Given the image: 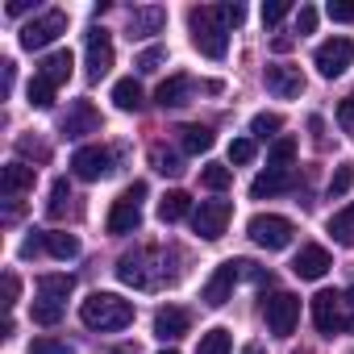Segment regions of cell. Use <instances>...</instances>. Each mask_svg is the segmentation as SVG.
I'll use <instances>...</instances> for the list:
<instances>
[{"mask_svg":"<svg viewBox=\"0 0 354 354\" xmlns=\"http://www.w3.org/2000/svg\"><path fill=\"white\" fill-rule=\"evenodd\" d=\"M117 279L129 288H162L175 279V271H167V254L158 246H138L117 259Z\"/></svg>","mask_w":354,"mask_h":354,"instance_id":"1","label":"cell"},{"mask_svg":"<svg viewBox=\"0 0 354 354\" xmlns=\"http://www.w3.org/2000/svg\"><path fill=\"white\" fill-rule=\"evenodd\" d=\"M80 321L88 329H100V333H117L125 325H133V304L121 300L117 292H92L84 304H80Z\"/></svg>","mask_w":354,"mask_h":354,"instance_id":"2","label":"cell"},{"mask_svg":"<svg viewBox=\"0 0 354 354\" xmlns=\"http://www.w3.org/2000/svg\"><path fill=\"white\" fill-rule=\"evenodd\" d=\"M188 30H192V46L205 59H225L230 55V30L221 26L217 9H192L188 13Z\"/></svg>","mask_w":354,"mask_h":354,"instance_id":"3","label":"cell"},{"mask_svg":"<svg viewBox=\"0 0 354 354\" xmlns=\"http://www.w3.org/2000/svg\"><path fill=\"white\" fill-rule=\"evenodd\" d=\"M142 196H146V184L138 180V184H129L117 201H113V209H109V234H138L142 230Z\"/></svg>","mask_w":354,"mask_h":354,"instance_id":"4","label":"cell"},{"mask_svg":"<svg viewBox=\"0 0 354 354\" xmlns=\"http://www.w3.org/2000/svg\"><path fill=\"white\" fill-rule=\"evenodd\" d=\"M246 234H250V242L263 246V250H283V246H292L296 225H292L288 217H279V213H259V217H250Z\"/></svg>","mask_w":354,"mask_h":354,"instance_id":"5","label":"cell"},{"mask_svg":"<svg viewBox=\"0 0 354 354\" xmlns=\"http://www.w3.org/2000/svg\"><path fill=\"white\" fill-rule=\"evenodd\" d=\"M313 325H317L325 337L354 329V321H350V313H346V296H337V292H329V288L317 292V296H313Z\"/></svg>","mask_w":354,"mask_h":354,"instance_id":"6","label":"cell"},{"mask_svg":"<svg viewBox=\"0 0 354 354\" xmlns=\"http://www.w3.org/2000/svg\"><path fill=\"white\" fill-rule=\"evenodd\" d=\"M263 317H267V329L275 337H292L296 333V321H300V300L292 292H271L263 300Z\"/></svg>","mask_w":354,"mask_h":354,"instance_id":"7","label":"cell"},{"mask_svg":"<svg viewBox=\"0 0 354 354\" xmlns=\"http://www.w3.org/2000/svg\"><path fill=\"white\" fill-rule=\"evenodd\" d=\"M84 63H88V80L100 84L109 71H113V38L104 26H92L88 38H84Z\"/></svg>","mask_w":354,"mask_h":354,"instance_id":"8","label":"cell"},{"mask_svg":"<svg viewBox=\"0 0 354 354\" xmlns=\"http://www.w3.org/2000/svg\"><path fill=\"white\" fill-rule=\"evenodd\" d=\"M59 34H67V13L50 9V13L34 17V21L21 30V50H46V46H50Z\"/></svg>","mask_w":354,"mask_h":354,"instance_id":"9","label":"cell"},{"mask_svg":"<svg viewBox=\"0 0 354 354\" xmlns=\"http://www.w3.org/2000/svg\"><path fill=\"white\" fill-rule=\"evenodd\" d=\"M313 63H317V71H321L325 80H337V75H346L350 63H354V42H350V38H329V42L317 46Z\"/></svg>","mask_w":354,"mask_h":354,"instance_id":"10","label":"cell"},{"mask_svg":"<svg viewBox=\"0 0 354 354\" xmlns=\"http://www.w3.org/2000/svg\"><path fill=\"white\" fill-rule=\"evenodd\" d=\"M230 217H234V205H230V201H201V209H192V230H196L205 242H217V238L225 234Z\"/></svg>","mask_w":354,"mask_h":354,"instance_id":"11","label":"cell"},{"mask_svg":"<svg viewBox=\"0 0 354 354\" xmlns=\"http://www.w3.org/2000/svg\"><path fill=\"white\" fill-rule=\"evenodd\" d=\"M242 279V259H230V263H221L213 275H209V283L201 288V300L209 304V308H221L230 296H234V283Z\"/></svg>","mask_w":354,"mask_h":354,"instance_id":"12","label":"cell"},{"mask_svg":"<svg viewBox=\"0 0 354 354\" xmlns=\"http://www.w3.org/2000/svg\"><path fill=\"white\" fill-rule=\"evenodd\" d=\"M71 171L80 175V180L96 184V180H104V175L113 171V154H109L104 146H80V150L71 154Z\"/></svg>","mask_w":354,"mask_h":354,"instance_id":"13","label":"cell"},{"mask_svg":"<svg viewBox=\"0 0 354 354\" xmlns=\"http://www.w3.org/2000/svg\"><path fill=\"white\" fill-rule=\"evenodd\" d=\"M267 92H275L279 100H296L300 92H304V75H300V67H288V63H275V67H267Z\"/></svg>","mask_w":354,"mask_h":354,"instance_id":"14","label":"cell"},{"mask_svg":"<svg viewBox=\"0 0 354 354\" xmlns=\"http://www.w3.org/2000/svg\"><path fill=\"white\" fill-rule=\"evenodd\" d=\"M188 329H192V317H188V308H175V304H167V308H158V313H154V337H158V342H180Z\"/></svg>","mask_w":354,"mask_h":354,"instance_id":"15","label":"cell"},{"mask_svg":"<svg viewBox=\"0 0 354 354\" xmlns=\"http://www.w3.org/2000/svg\"><path fill=\"white\" fill-rule=\"evenodd\" d=\"M96 129H100V113L92 109V100H71V109L63 117V133L84 138V133H96Z\"/></svg>","mask_w":354,"mask_h":354,"instance_id":"16","label":"cell"},{"mask_svg":"<svg viewBox=\"0 0 354 354\" xmlns=\"http://www.w3.org/2000/svg\"><path fill=\"white\" fill-rule=\"evenodd\" d=\"M329 267H333V259H329L325 246H300V254L292 259V275L296 279H321Z\"/></svg>","mask_w":354,"mask_h":354,"instance_id":"17","label":"cell"},{"mask_svg":"<svg viewBox=\"0 0 354 354\" xmlns=\"http://www.w3.org/2000/svg\"><path fill=\"white\" fill-rule=\"evenodd\" d=\"M34 180H38V171H34L30 162H9L5 171H0V192H5L9 201H17L21 192L34 188Z\"/></svg>","mask_w":354,"mask_h":354,"instance_id":"18","label":"cell"},{"mask_svg":"<svg viewBox=\"0 0 354 354\" xmlns=\"http://www.w3.org/2000/svg\"><path fill=\"white\" fill-rule=\"evenodd\" d=\"M162 26H167V9H158V5H146V9L129 13V38H138V42L162 34Z\"/></svg>","mask_w":354,"mask_h":354,"instance_id":"19","label":"cell"},{"mask_svg":"<svg viewBox=\"0 0 354 354\" xmlns=\"http://www.w3.org/2000/svg\"><path fill=\"white\" fill-rule=\"evenodd\" d=\"M192 80L188 75H171V80H162L158 84V92H154V100H158V109H180V104H188L192 100Z\"/></svg>","mask_w":354,"mask_h":354,"instance_id":"20","label":"cell"},{"mask_svg":"<svg viewBox=\"0 0 354 354\" xmlns=\"http://www.w3.org/2000/svg\"><path fill=\"white\" fill-rule=\"evenodd\" d=\"M71 67H75V59H71V50H50L46 59H42V67H38V75L46 80V84H67L71 80Z\"/></svg>","mask_w":354,"mask_h":354,"instance_id":"21","label":"cell"},{"mask_svg":"<svg viewBox=\"0 0 354 354\" xmlns=\"http://www.w3.org/2000/svg\"><path fill=\"white\" fill-rule=\"evenodd\" d=\"M296 180H292V171H263L259 180L250 184V196L254 201H267V196H279V192H288Z\"/></svg>","mask_w":354,"mask_h":354,"instance_id":"22","label":"cell"},{"mask_svg":"<svg viewBox=\"0 0 354 354\" xmlns=\"http://www.w3.org/2000/svg\"><path fill=\"white\" fill-rule=\"evenodd\" d=\"M184 217H192V196L188 192H167L158 201V221L162 225H175V221H184Z\"/></svg>","mask_w":354,"mask_h":354,"instance_id":"23","label":"cell"},{"mask_svg":"<svg viewBox=\"0 0 354 354\" xmlns=\"http://www.w3.org/2000/svg\"><path fill=\"white\" fill-rule=\"evenodd\" d=\"M113 104L121 109V113H138L142 109V84L129 75V80H117L113 84Z\"/></svg>","mask_w":354,"mask_h":354,"instance_id":"24","label":"cell"},{"mask_svg":"<svg viewBox=\"0 0 354 354\" xmlns=\"http://www.w3.org/2000/svg\"><path fill=\"white\" fill-rule=\"evenodd\" d=\"M292 158H296V138L279 133L267 150V171H292Z\"/></svg>","mask_w":354,"mask_h":354,"instance_id":"25","label":"cell"},{"mask_svg":"<svg viewBox=\"0 0 354 354\" xmlns=\"http://www.w3.org/2000/svg\"><path fill=\"white\" fill-rule=\"evenodd\" d=\"M329 238L337 242V246H354V205H346V209H337L333 217H329Z\"/></svg>","mask_w":354,"mask_h":354,"instance_id":"26","label":"cell"},{"mask_svg":"<svg viewBox=\"0 0 354 354\" xmlns=\"http://www.w3.org/2000/svg\"><path fill=\"white\" fill-rule=\"evenodd\" d=\"M180 146L188 154H205V150H213V129L209 125H180Z\"/></svg>","mask_w":354,"mask_h":354,"instance_id":"27","label":"cell"},{"mask_svg":"<svg viewBox=\"0 0 354 354\" xmlns=\"http://www.w3.org/2000/svg\"><path fill=\"white\" fill-rule=\"evenodd\" d=\"M38 292H42V300L63 304V300L75 292V279H71V275H42V279H38Z\"/></svg>","mask_w":354,"mask_h":354,"instance_id":"28","label":"cell"},{"mask_svg":"<svg viewBox=\"0 0 354 354\" xmlns=\"http://www.w3.org/2000/svg\"><path fill=\"white\" fill-rule=\"evenodd\" d=\"M46 250H50L55 259H63V263H67V259H75V254H80V238H75V234H67V230H50V234H46Z\"/></svg>","mask_w":354,"mask_h":354,"instance_id":"29","label":"cell"},{"mask_svg":"<svg viewBox=\"0 0 354 354\" xmlns=\"http://www.w3.org/2000/svg\"><path fill=\"white\" fill-rule=\"evenodd\" d=\"M234 350V342H230V329H209V333H201V346H196V354H230Z\"/></svg>","mask_w":354,"mask_h":354,"instance_id":"30","label":"cell"},{"mask_svg":"<svg viewBox=\"0 0 354 354\" xmlns=\"http://www.w3.org/2000/svg\"><path fill=\"white\" fill-rule=\"evenodd\" d=\"M150 167H154L158 175H180V171H184L180 154H175V150H167V146H154V150H150Z\"/></svg>","mask_w":354,"mask_h":354,"instance_id":"31","label":"cell"},{"mask_svg":"<svg viewBox=\"0 0 354 354\" xmlns=\"http://www.w3.org/2000/svg\"><path fill=\"white\" fill-rule=\"evenodd\" d=\"M201 184H205V188H213V192H225V188L234 184V171H230V167H221V162H209V167L201 171Z\"/></svg>","mask_w":354,"mask_h":354,"instance_id":"32","label":"cell"},{"mask_svg":"<svg viewBox=\"0 0 354 354\" xmlns=\"http://www.w3.org/2000/svg\"><path fill=\"white\" fill-rule=\"evenodd\" d=\"M26 96H30L34 109H50V104H55V84H46L42 75H34V80L26 84Z\"/></svg>","mask_w":354,"mask_h":354,"instance_id":"33","label":"cell"},{"mask_svg":"<svg viewBox=\"0 0 354 354\" xmlns=\"http://www.w3.org/2000/svg\"><path fill=\"white\" fill-rule=\"evenodd\" d=\"M350 188H354V162H337V167H333V180H329V196L342 201Z\"/></svg>","mask_w":354,"mask_h":354,"instance_id":"34","label":"cell"},{"mask_svg":"<svg viewBox=\"0 0 354 354\" xmlns=\"http://www.w3.org/2000/svg\"><path fill=\"white\" fill-rule=\"evenodd\" d=\"M279 125H283L279 113H254V117H250V133L263 138V142H267V138H279Z\"/></svg>","mask_w":354,"mask_h":354,"instance_id":"35","label":"cell"},{"mask_svg":"<svg viewBox=\"0 0 354 354\" xmlns=\"http://www.w3.org/2000/svg\"><path fill=\"white\" fill-rule=\"evenodd\" d=\"M30 317H34V325H59V321H63V304H55V300H34Z\"/></svg>","mask_w":354,"mask_h":354,"instance_id":"36","label":"cell"},{"mask_svg":"<svg viewBox=\"0 0 354 354\" xmlns=\"http://www.w3.org/2000/svg\"><path fill=\"white\" fill-rule=\"evenodd\" d=\"M162 63H167V50H162V46H146V50H142V55L133 59V67H138L142 75H150V71H158Z\"/></svg>","mask_w":354,"mask_h":354,"instance_id":"37","label":"cell"},{"mask_svg":"<svg viewBox=\"0 0 354 354\" xmlns=\"http://www.w3.org/2000/svg\"><path fill=\"white\" fill-rule=\"evenodd\" d=\"M67 201H71V184L67 180H55L50 184V217H63L67 213Z\"/></svg>","mask_w":354,"mask_h":354,"instance_id":"38","label":"cell"},{"mask_svg":"<svg viewBox=\"0 0 354 354\" xmlns=\"http://www.w3.org/2000/svg\"><path fill=\"white\" fill-rule=\"evenodd\" d=\"M30 354H75L71 342H59V337H34L30 342Z\"/></svg>","mask_w":354,"mask_h":354,"instance_id":"39","label":"cell"},{"mask_svg":"<svg viewBox=\"0 0 354 354\" xmlns=\"http://www.w3.org/2000/svg\"><path fill=\"white\" fill-rule=\"evenodd\" d=\"M288 13H292L288 0H271V5H263V26H279Z\"/></svg>","mask_w":354,"mask_h":354,"instance_id":"40","label":"cell"},{"mask_svg":"<svg viewBox=\"0 0 354 354\" xmlns=\"http://www.w3.org/2000/svg\"><path fill=\"white\" fill-rule=\"evenodd\" d=\"M217 17H221L225 30H234V26L246 21V9H242V5H217Z\"/></svg>","mask_w":354,"mask_h":354,"instance_id":"41","label":"cell"},{"mask_svg":"<svg viewBox=\"0 0 354 354\" xmlns=\"http://www.w3.org/2000/svg\"><path fill=\"white\" fill-rule=\"evenodd\" d=\"M254 158V142L250 138H234L230 142V162H250Z\"/></svg>","mask_w":354,"mask_h":354,"instance_id":"42","label":"cell"},{"mask_svg":"<svg viewBox=\"0 0 354 354\" xmlns=\"http://www.w3.org/2000/svg\"><path fill=\"white\" fill-rule=\"evenodd\" d=\"M325 13H329V21H354V5H350V0H329V5H325Z\"/></svg>","mask_w":354,"mask_h":354,"instance_id":"43","label":"cell"},{"mask_svg":"<svg viewBox=\"0 0 354 354\" xmlns=\"http://www.w3.org/2000/svg\"><path fill=\"white\" fill-rule=\"evenodd\" d=\"M317 30V9L313 5H300V13H296V34L304 38V34H313Z\"/></svg>","mask_w":354,"mask_h":354,"instance_id":"44","label":"cell"},{"mask_svg":"<svg viewBox=\"0 0 354 354\" xmlns=\"http://www.w3.org/2000/svg\"><path fill=\"white\" fill-rule=\"evenodd\" d=\"M337 125H342L346 133H354V96H346V100L337 104Z\"/></svg>","mask_w":354,"mask_h":354,"instance_id":"45","label":"cell"},{"mask_svg":"<svg viewBox=\"0 0 354 354\" xmlns=\"http://www.w3.org/2000/svg\"><path fill=\"white\" fill-rule=\"evenodd\" d=\"M17 150H21V154H34V158H46V154H50L38 138H17Z\"/></svg>","mask_w":354,"mask_h":354,"instance_id":"46","label":"cell"},{"mask_svg":"<svg viewBox=\"0 0 354 354\" xmlns=\"http://www.w3.org/2000/svg\"><path fill=\"white\" fill-rule=\"evenodd\" d=\"M242 275L254 279V283H267V288H271V271H263V267H254V263H246V259H242Z\"/></svg>","mask_w":354,"mask_h":354,"instance_id":"47","label":"cell"},{"mask_svg":"<svg viewBox=\"0 0 354 354\" xmlns=\"http://www.w3.org/2000/svg\"><path fill=\"white\" fill-rule=\"evenodd\" d=\"M17 292H21V283H17V275L9 271V275H5V308H13V304H17Z\"/></svg>","mask_w":354,"mask_h":354,"instance_id":"48","label":"cell"},{"mask_svg":"<svg viewBox=\"0 0 354 354\" xmlns=\"http://www.w3.org/2000/svg\"><path fill=\"white\" fill-rule=\"evenodd\" d=\"M30 9H34V0H9V17H21Z\"/></svg>","mask_w":354,"mask_h":354,"instance_id":"49","label":"cell"},{"mask_svg":"<svg viewBox=\"0 0 354 354\" xmlns=\"http://www.w3.org/2000/svg\"><path fill=\"white\" fill-rule=\"evenodd\" d=\"M292 46H296V38H275V42H271V50H275V55H288Z\"/></svg>","mask_w":354,"mask_h":354,"instance_id":"50","label":"cell"},{"mask_svg":"<svg viewBox=\"0 0 354 354\" xmlns=\"http://www.w3.org/2000/svg\"><path fill=\"white\" fill-rule=\"evenodd\" d=\"M0 67H5V96H9V92H13V75H17V71H13V63H9V59L0 63Z\"/></svg>","mask_w":354,"mask_h":354,"instance_id":"51","label":"cell"},{"mask_svg":"<svg viewBox=\"0 0 354 354\" xmlns=\"http://www.w3.org/2000/svg\"><path fill=\"white\" fill-rule=\"evenodd\" d=\"M109 354H138L133 346H117V350H109Z\"/></svg>","mask_w":354,"mask_h":354,"instance_id":"52","label":"cell"},{"mask_svg":"<svg viewBox=\"0 0 354 354\" xmlns=\"http://www.w3.org/2000/svg\"><path fill=\"white\" fill-rule=\"evenodd\" d=\"M242 354H263V346H246V350H242Z\"/></svg>","mask_w":354,"mask_h":354,"instance_id":"53","label":"cell"},{"mask_svg":"<svg viewBox=\"0 0 354 354\" xmlns=\"http://www.w3.org/2000/svg\"><path fill=\"white\" fill-rule=\"evenodd\" d=\"M346 304H354V288H350V292H346Z\"/></svg>","mask_w":354,"mask_h":354,"instance_id":"54","label":"cell"},{"mask_svg":"<svg viewBox=\"0 0 354 354\" xmlns=\"http://www.w3.org/2000/svg\"><path fill=\"white\" fill-rule=\"evenodd\" d=\"M158 354H180V350H158Z\"/></svg>","mask_w":354,"mask_h":354,"instance_id":"55","label":"cell"},{"mask_svg":"<svg viewBox=\"0 0 354 354\" xmlns=\"http://www.w3.org/2000/svg\"><path fill=\"white\" fill-rule=\"evenodd\" d=\"M350 354H354V350H350Z\"/></svg>","mask_w":354,"mask_h":354,"instance_id":"56","label":"cell"}]
</instances>
